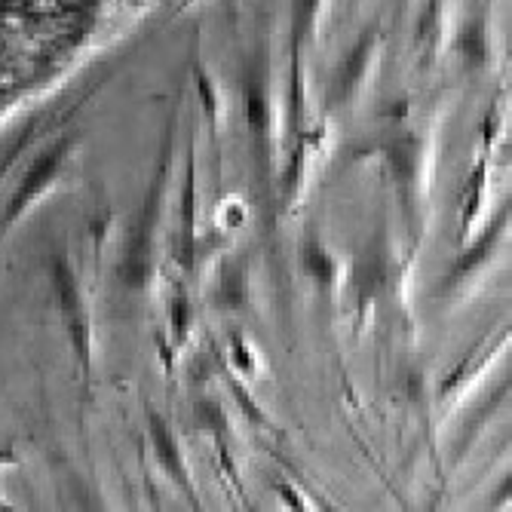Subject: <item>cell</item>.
Here are the masks:
<instances>
[{
    "mask_svg": "<svg viewBox=\"0 0 512 512\" xmlns=\"http://www.w3.org/2000/svg\"><path fill=\"white\" fill-rule=\"evenodd\" d=\"M482 181H485V166H479L470 178V191H467V203H463V230L473 227V218H476V209H479V200H482Z\"/></svg>",
    "mask_w": 512,
    "mask_h": 512,
    "instance_id": "obj_8",
    "label": "cell"
},
{
    "mask_svg": "<svg viewBox=\"0 0 512 512\" xmlns=\"http://www.w3.org/2000/svg\"><path fill=\"white\" fill-rule=\"evenodd\" d=\"M424 157H427V148L424 142H417L414 135H402V138H393L387 145V160H390V172H393V181H396V191L402 197V209L408 218L417 221V227L424 224V203H427V169H424Z\"/></svg>",
    "mask_w": 512,
    "mask_h": 512,
    "instance_id": "obj_2",
    "label": "cell"
},
{
    "mask_svg": "<svg viewBox=\"0 0 512 512\" xmlns=\"http://www.w3.org/2000/svg\"><path fill=\"white\" fill-rule=\"evenodd\" d=\"M172 325H175V338L181 341L184 332H188V325H191V304H188V298H175L172 301Z\"/></svg>",
    "mask_w": 512,
    "mask_h": 512,
    "instance_id": "obj_9",
    "label": "cell"
},
{
    "mask_svg": "<svg viewBox=\"0 0 512 512\" xmlns=\"http://www.w3.org/2000/svg\"><path fill=\"white\" fill-rule=\"evenodd\" d=\"M148 421H151V439H154V448L160 454V463H163V470L184 488V491H191V476L188 470H184V460H181V451H178V442L169 430V424L163 421V417L157 411L148 414Z\"/></svg>",
    "mask_w": 512,
    "mask_h": 512,
    "instance_id": "obj_4",
    "label": "cell"
},
{
    "mask_svg": "<svg viewBox=\"0 0 512 512\" xmlns=\"http://www.w3.org/2000/svg\"><path fill=\"white\" fill-rule=\"evenodd\" d=\"M301 264H304V273L313 279V283H319L322 289H329L335 283V261L332 255L322 249L319 240H304L301 246Z\"/></svg>",
    "mask_w": 512,
    "mask_h": 512,
    "instance_id": "obj_7",
    "label": "cell"
},
{
    "mask_svg": "<svg viewBox=\"0 0 512 512\" xmlns=\"http://www.w3.org/2000/svg\"><path fill=\"white\" fill-rule=\"evenodd\" d=\"M56 283H59V292H62V307L68 313V325H71V338H74L77 356L86 365L89 362V350H86V316H83V304H80V292H77L74 276L68 273V267H62V261L56 264Z\"/></svg>",
    "mask_w": 512,
    "mask_h": 512,
    "instance_id": "obj_3",
    "label": "cell"
},
{
    "mask_svg": "<svg viewBox=\"0 0 512 512\" xmlns=\"http://www.w3.org/2000/svg\"><path fill=\"white\" fill-rule=\"evenodd\" d=\"M506 218H509V212L503 209L497 218H494V224L488 227V234L467 252V255H463L457 264H454V270L448 273V279H445V286H454L457 283V279H463V276H467V273H473L482 261H488V255L494 252V246H497V240H500V234H503V224H506Z\"/></svg>",
    "mask_w": 512,
    "mask_h": 512,
    "instance_id": "obj_6",
    "label": "cell"
},
{
    "mask_svg": "<svg viewBox=\"0 0 512 512\" xmlns=\"http://www.w3.org/2000/svg\"><path fill=\"white\" fill-rule=\"evenodd\" d=\"M65 160V145H56L50 154H46L43 160H37V166L28 172V178L22 181V191L16 194V200L10 203V212H7V221H13L22 209H25V203H31V197L37 194V191H43V184L53 178V172L59 169V163Z\"/></svg>",
    "mask_w": 512,
    "mask_h": 512,
    "instance_id": "obj_5",
    "label": "cell"
},
{
    "mask_svg": "<svg viewBox=\"0 0 512 512\" xmlns=\"http://www.w3.org/2000/svg\"><path fill=\"white\" fill-rule=\"evenodd\" d=\"M169 151H172V142L166 148V160H169ZM166 160H160V172L151 184L148 191V200H145V209L138 212V221H135V230L129 237V246H126V264H123V276L129 286H145L148 276H151V267H154V237H157V224H160V212H163V184H166Z\"/></svg>",
    "mask_w": 512,
    "mask_h": 512,
    "instance_id": "obj_1",
    "label": "cell"
}]
</instances>
